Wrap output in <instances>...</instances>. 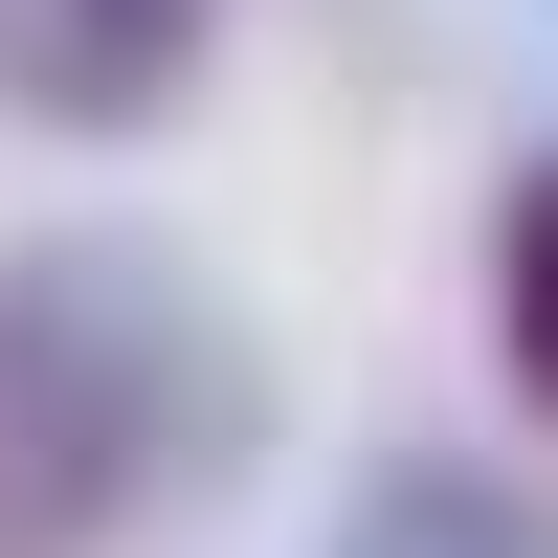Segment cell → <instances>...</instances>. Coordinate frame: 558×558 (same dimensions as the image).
<instances>
[{"label":"cell","instance_id":"obj_1","mask_svg":"<svg viewBox=\"0 0 558 558\" xmlns=\"http://www.w3.org/2000/svg\"><path fill=\"white\" fill-rule=\"evenodd\" d=\"M268 470V336L157 223L0 246V558H157Z\"/></svg>","mask_w":558,"mask_h":558},{"label":"cell","instance_id":"obj_2","mask_svg":"<svg viewBox=\"0 0 558 558\" xmlns=\"http://www.w3.org/2000/svg\"><path fill=\"white\" fill-rule=\"evenodd\" d=\"M202 45H223V0H0V112L112 157V134H157L202 89Z\"/></svg>","mask_w":558,"mask_h":558},{"label":"cell","instance_id":"obj_3","mask_svg":"<svg viewBox=\"0 0 558 558\" xmlns=\"http://www.w3.org/2000/svg\"><path fill=\"white\" fill-rule=\"evenodd\" d=\"M313 558H558V514H536L514 470H470V447H380Z\"/></svg>","mask_w":558,"mask_h":558},{"label":"cell","instance_id":"obj_4","mask_svg":"<svg viewBox=\"0 0 558 558\" xmlns=\"http://www.w3.org/2000/svg\"><path fill=\"white\" fill-rule=\"evenodd\" d=\"M492 357H514V402L558 425V157L492 202Z\"/></svg>","mask_w":558,"mask_h":558}]
</instances>
